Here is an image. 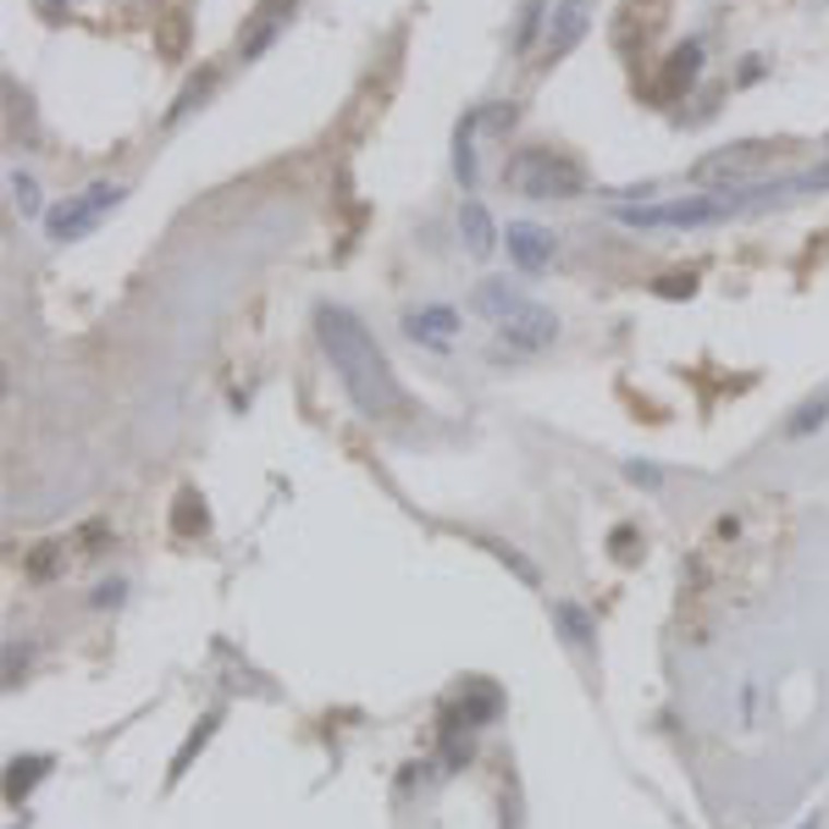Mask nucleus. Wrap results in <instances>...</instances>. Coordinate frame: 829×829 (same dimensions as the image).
<instances>
[{
	"mask_svg": "<svg viewBox=\"0 0 829 829\" xmlns=\"http://www.w3.org/2000/svg\"><path fill=\"white\" fill-rule=\"evenodd\" d=\"M315 338H321L332 371H338V382H344V393L355 398L360 414H371V421H387V414L404 409V387H398L387 355L376 349V338L360 326L355 310H344V304H321V310H315Z\"/></svg>",
	"mask_w": 829,
	"mask_h": 829,
	"instance_id": "f257e3e1",
	"label": "nucleus"
},
{
	"mask_svg": "<svg viewBox=\"0 0 829 829\" xmlns=\"http://www.w3.org/2000/svg\"><path fill=\"white\" fill-rule=\"evenodd\" d=\"M509 183L526 200H575L587 194V166L564 149H520L509 160Z\"/></svg>",
	"mask_w": 829,
	"mask_h": 829,
	"instance_id": "f03ea898",
	"label": "nucleus"
},
{
	"mask_svg": "<svg viewBox=\"0 0 829 829\" xmlns=\"http://www.w3.org/2000/svg\"><path fill=\"white\" fill-rule=\"evenodd\" d=\"M735 211H746L741 194H686V200H670V205H625L620 221L625 227H713Z\"/></svg>",
	"mask_w": 829,
	"mask_h": 829,
	"instance_id": "7ed1b4c3",
	"label": "nucleus"
},
{
	"mask_svg": "<svg viewBox=\"0 0 829 829\" xmlns=\"http://www.w3.org/2000/svg\"><path fill=\"white\" fill-rule=\"evenodd\" d=\"M122 194H128L122 183H95V189H83V194H72L67 205H56V211L45 216V232H50L56 243H72V238H83V232H95L100 216L122 205Z\"/></svg>",
	"mask_w": 829,
	"mask_h": 829,
	"instance_id": "20e7f679",
	"label": "nucleus"
},
{
	"mask_svg": "<svg viewBox=\"0 0 829 829\" xmlns=\"http://www.w3.org/2000/svg\"><path fill=\"white\" fill-rule=\"evenodd\" d=\"M764 155H769V144H730V149H713L708 160L692 166V183H697V189H730V183H741V178H753L758 166H764Z\"/></svg>",
	"mask_w": 829,
	"mask_h": 829,
	"instance_id": "39448f33",
	"label": "nucleus"
},
{
	"mask_svg": "<svg viewBox=\"0 0 829 829\" xmlns=\"http://www.w3.org/2000/svg\"><path fill=\"white\" fill-rule=\"evenodd\" d=\"M497 338H504L509 349H520V355H537V349H548L558 338V315L531 304V299H520L504 321H497Z\"/></svg>",
	"mask_w": 829,
	"mask_h": 829,
	"instance_id": "423d86ee",
	"label": "nucleus"
},
{
	"mask_svg": "<svg viewBox=\"0 0 829 829\" xmlns=\"http://www.w3.org/2000/svg\"><path fill=\"white\" fill-rule=\"evenodd\" d=\"M509 261L520 266V272H548V261H553V232L548 227H537V221H509Z\"/></svg>",
	"mask_w": 829,
	"mask_h": 829,
	"instance_id": "0eeeda50",
	"label": "nucleus"
},
{
	"mask_svg": "<svg viewBox=\"0 0 829 829\" xmlns=\"http://www.w3.org/2000/svg\"><path fill=\"white\" fill-rule=\"evenodd\" d=\"M459 238H465L470 255H492L497 227H492V216H486V205H481V200H465V205H459Z\"/></svg>",
	"mask_w": 829,
	"mask_h": 829,
	"instance_id": "6e6552de",
	"label": "nucleus"
},
{
	"mask_svg": "<svg viewBox=\"0 0 829 829\" xmlns=\"http://www.w3.org/2000/svg\"><path fill=\"white\" fill-rule=\"evenodd\" d=\"M702 72V50L697 45H681L670 56V67H663V83H658V100H675L681 89H692V77Z\"/></svg>",
	"mask_w": 829,
	"mask_h": 829,
	"instance_id": "1a4fd4ad",
	"label": "nucleus"
},
{
	"mask_svg": "<svg viewBox=\"0 0 829 829\" xmlns=\"http://www.w3.org/2000/svg\"><path fill=\"white\" fill-rule=\"evenodd\" d=\"M515 304H520V293H515L509 283H481V288H476V310L492 315V321H504Z\"/></svg>",
	"mask_w": 829,
	"mask_h": 829,
	"instance_id": "9d476101",
	"label": "nucleus"
},
{
	"mask_svg": "<svg viewBox=\"0 0 829 829\" xmlns=\"http://www.w3.org/2000/svg\"><path fill=\"white\" fill-rule=\"evenodd\" d=\"M580 28H587V17H580V0H564V7H558V28L548 34V50H553V56L569 50V45L580 39Z\"/></svg>",
	"mask_w": 829,
	"mask_h": 829,
	"instance_id": "9b49d317",
	"label": "nucleus"
},
{
	"mask_svg": "<svg viewBox=\"0 0 829 829\" xmlns=\"http://www.w3.org/2000/svg\"><path fill=\"white\" fill-rule=\"evenodd\" d=\"M454 321H459V315L437 304V310H421V315H409L404 326H409V338H448V332H454Z\"/></svg>",
	"mask_w": 829,
	"mask_h": 829,
	"instance_id": "f8f14e48",
	"label": "nucleus"
},
{
	"mask_svg": "<svg viewBox=\"0 0 829 829\" xmlns=\"http://www.w3.org/2000/svg\"><path fill=\"white\" fill-rule=\"evenodd\" d=\"M553 620L564 625V641H569V647H587V641H592V620L580 614L575 603H553Z\"/></svg>",
	"mask_w": 829,
	"mask_h": 829,
	"instance_id": "ddd939ff",
	"label": "nucleus"
},
{
	"mask_svg": "<svg viewBox=\"0 0 829 829\" xmlns=\"http://www.w3.org/2000/svg\"><path fill=\"white\" fill-rule=\"evenodd\" d=\"M45 769H50L45 758H17V764H12V780H7V796H12V802H23V791H28Z\"/></svg>",
	"mask_w": 829,
	"mask_h": 829,
	"instance_id": "4468645a",
	"label": "nucleus"
},
{
	"mask_svg": "<svg viewBox=\"0 0 829 829\" xmlns=\"http://www.w3.org/2000/svg\"><path fill=\"white\" fill-rule=\"evenodd\" d=\"M470 128H476V117L459 128V144H454V172H459V183H465V189H476V149H470Z\"/></svg>",
	"mask_w": 829,
	"mask_h": 829,
	"instance_id": "2eb2a0df",
	"label": "nucleus"
},
{
	"mask_svg": "<svg viewBox=\"0 0 829 829\" xmlns=\"http://www.w3.org/2000/svg\"><path fill=\"white\" fill-rule=\"evenodd\" d=\"M172 526H178V537L205 531V509H200V497H194V492H183V497H178V515H172Z\"/></svg>",
	"mask_w": 829,
	"mask_h": 829,
	"instance_id": "dca6fc26",
	"label": "nucleus"
},
{
	"mask_svg": "<svg viewBox=\"0 0 829 829\" xmlns=\"http://www.w3.org/2000/svg\"><path fill=\"white\" fill-rule=\"evenodd\" d=\"M61 558H67V548H61V542H45L39 553H28V575H34V580H50V575L61 569Z\"/></svg>",
	"mask_w": 829,
	"mask_h": 829,
	"instance_id": "f3484780",
	"label": "nucleus"
},
{
	"mask_svg": "<svg viewBox=\"0 0 829 829\" xmlns=\"http://www.w3.org/2000/svg\"><path fill=\"white\" fill-rule=\"evenodd\" d=\"M12 194H17V211H23V216H34V211H39V189H34V178H12Z\"/></svg>",
	"mask_w": 829,
	"mask_h": 829,
	"instance_id": "a211bd4d",
	"label": "nucleus"
},
{
	"mask_svg": "<svg viewBox=\"0 0 829 829\" xmlns=\"http://www.w3.org/2000/svg\"><path fill=\"white\" fill-rule=\"evenodd\" d=\"M497 558H504V564H509V569L526 580V587H537V564H531V558H520L515 548H497Z\"/></svg>",
	"mask_w": 829,
	"mask_h": 829,
	"instance_id": "6ab92c4d",
	"label": "nucleus"
},
{
	"mask_svg": "<svg viewBox=\"0 0 829 829\" xmlns=\"http://www.w3.org/2000/svg\"><path fill=\"white\" fill-rule=\"evenodd\" d=\"M824 414H829V404H807V409L796 414V421H791V432L802 437V432H813V426H824Z\"/></svg>",
	"mask_w": 829,
	"mask_h": 829,
	"instance_id": "aec40b11",
	"label": "nucleus"
},
{
	"mask_svg": "<svg viewBox=\"0 0 829 829\" xmlns=\"http://www.w3.org/2000/svg\"><path fill=\"white\" fill-rule=\"evenodd\" d=\"M658 293H663V299H681V293L692 299V293H697V277H692V272H686V277H663Z\"/></svg>",
	"mask_w": 829,
	"mask_h": 829,
	"instance_id": "412c9836",
	"label": "nucleus"
},
{
	"mask_svg": "<svg viewBox=\"0 0 829 829\" xmlns=\"http://www.w3.org/2000/svg\"><path fill=\"white\" fill-rule=\"evenodd\" d=\"M802 829H818V818H807V824H802Z\"/></svg>",
	"mask_w": 829,
	"mask_h": 829,
	"instance_id": "4be33fe9",
	"label": "nucleus"
}]
</instances>
